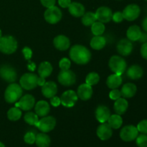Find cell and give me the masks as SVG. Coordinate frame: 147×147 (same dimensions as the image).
Instances as JSON below:
<instances>
[{
    "label": "cell",
    "instance_id": "39",
    "mask_svg": "<svg viewBox=\"0 0 147 147\" xmlns=\"http://www.w3.org/2000/svg\"><path fill=\"white\" fill-rule=\"evenodd\" d=\"M71 66V62L67 57H63L59 62V67L61 70H69Z\"/></svg>",
    "mask_w": 147,
    "mask_h": 147
},
{
    "label": "cell",
    "instance_id": "49",
    "mask_svg": "<svg viewBox=\"0 0 147 147\" xmlns=\"http://www.w3.org/2000/svg\"><path fill=\"white\" fill-rule=\"evenodd\" d=\"M27 67H28V70H30V71H34V70H35L36 68L35 63H33V62L32 61H29L28 65H27Z\"/></svg>",
    "mask_w": 147,
    "mask_h": 147
},
{
    "label": "cell",
    "instance_id": "30",
    "mask_svg": "<svg viewBox=\"0 0 147 147\" xmlns=\"http://www.w3.org/2000/svg\"><path fill=\"white\" fill-rule=\"evenodd\" d=\"M90 47L96 50H102L106 45V40L104 37L100 36H94L90 40Z\"/></svg>",
    "mask_w": 147,
    "mask_h": 147
},
{
    "label": "cell",
    "instance_id": "23",
    "mask_svg": "<svg viewBox=\"0 0 147 147\" xmlns=\"http://www.w3.org/2000/svg\"><path fill=\"white\" fill-rule=\"evenodd\" d=\"M137 92V87L134 83H127L124 84L121 90V96L124 98H131L136 95Z\"/></svg>",
    "mask_w": 147,
    "mask_h": 147
},
{
    "label": "cell",
    "instance_id": "34",
    "mask_svg": "<svg viewBox=\"0 0 147 147\" xmlns=\"http://www.w3.org/2000/svg\"><path fill=\"white\" fill-rule=\"evenodd\" d=\"M105 25L100 22H95L91 25V32L94 36H100L104 33Z\"/></svg>",
    "mask_w": 147,
    "mask_h": 147
},
{
    "label": "cell",
    "instance_id": "13",
    "mask_svg": "<svg viewBox=\"0 0 147 147\" xmlns=\"http://www.w3.org/2000/svg\"><path fill=\"white\" fill-rule=\"evenodd\" d=\"M35 105V98L30 94H27L20 98V100L15 103L16 107L20 108L21 110L28 111L32 110Z\"/></svg>",
    "mask_w": 147,
    "mask_h": 147
},
{
    "label": "cell",
    "instance_id": "51",
    "mask_svg": "<svg viewBox=\"0 0 147 147\" xmlns=\"http://www.w3.org/2000/svg\"><path fill=\"white\" fill-rule=\"evenodd\" d=\"M142 28L144 30V32H147V17H145L142 22Z\"/></svg>",
    "mask_w": 147,
    "mask_h": 147
},
{
    "label": "cell",
    "instance_id": "25",
    "mask_svg": "<svg viewBox=\"0 0 147 147\" xmlns=\"http://www.w3.org/2000/svg\"><path fill=\"white\" fill-rule=\"evenodd\" d=\"M129 108V103L124 98H121L117 99L113 104V109L116 114L123 115L127 111Z\"/></svg>",
    "mask_w": 147,
    "mask_h": 147
},
{
    "label": "cell",
    "instance_id": "29",
    "mask_svg": "<svg viewBox=\"0 0 147 147\" xmlns=\"http://www.w3.org/2000/svg\"><path fill=\"white\" fill-rule=\"evenodd\" d=\"M35 144L37 147H49L51 144V139L47 134L42 132L36 135Z\"/></svg>",
    "mask_w": 147,
    "mask_h": 147
},
{
    "label": "cell",
    "instance_id": "27",
    "mask_svg": "<svg viewBox=\"0 0 147 147\" xmlns=\"http://www.w3.org/2000/svg\"><path fill=\"white\" fill-rule=\"evenodd\" d=\"M122 82L123 80L121 76L113 73L108 77L106 80V85L110 89H116L122 84Z\"/></svg>",
    "mask_w": 147,
    "mask_h": 147
},
{
    "label": "cell",
    "instance_id": "5",
    "mask_svg": "<svg viewBox=\"0 0 147 147\" xmlns=\"http://www.w3.org/2000/svg\"><path fill=\"white\" fill-rule=\"evenodd\" d=\"M38 76L34 73H24L20 80V85L23 89L27 90H32L37 86Z\"/></svg>",
    "mask_w": 147,
    "mask_h": 147
},
{
    "label": "cell",
    "instance_id": "24",
    "mask_svg": "<svg viewBox=\"0 0 147 147\" xmlns=\"http://www.w3.org/2000/svg\"><path fill=\"white\" fill-rule=\"evenodd\" d=\"M68 10L70 14L75 17H80L85 14L86 9L85 7L81 3L71 2L70 6L68 7Z\"/></svg>",
    "mask_w": 147,
    "mask_h": 147
},
{
    "label": "cell",
    "instance_id": "50",
    "mask_svg": "<svg viewBox=\"0 0 147 147\" xmlns=\"http://www.w3.org/2000/svg\"><path fill=\"white\" fill-rule=\"evenodd\" d=\"M45 83V78L42 77H38V80H37V86H42Z\"/></svg>",
    "mask_w": 147,
    "mask_h": 147
},
{
    "label": "cell",
    "instance_id": "21",
    "mask_svg": "<svg viewBox=\"0 0 147 147\" xmlns=\"http://www.w3.org/2000/svg\"><path fill=\"white\" fill-rule=\"evenodd\" d=\"M34 111L39 117H45L47 116L50 111V106L48 102L45 100H39L34 105Z\"/></svg>",
    "mask_w": 147,
    "mask_h": 147
},
{
    "label": "cell",
    "instance_id": "35",
    "mask_svg": "<svg viewBox=\"0 0 147 147\" xmlns=\"http://www.w3.org/2000/svg\"><path fill=\"white\" fill-rule=\"evenodd\" d=\"M24 120L30 126H35L39 121V116L33 112H27L24 116Z\"/></svg>",
    "mask_w": 147,
    "mask_h": 147
},
{
    "label": "cell",
    "instance_id": "1",
    "mask_svg": "<svg viewBox=\"0 0 147 147\" xmlns=\"http://www.w3.org/2000/svg\"><path fill=\"white\" fill-rule=\"evenodd\" d=\"M69 56L70 59L78 65H86L91 59L90 50L82 45H75L70 48Z\"/></svg>",
    "mask_w": 147,
    "mask_h": 147
},
{
    "label": "cell",
    "instance_id": "32",
    "mask_svg": "<svg viewBox=\"0 0 147 147\" xmlns=\"http://www.w3.org/2000/svg\"><path fill=\"white\" fill-rule=\"evenodd\" d=\"M96 14L92 11H88L86 12L82 16V23L83 25L86 26V27H89L91 26L95 22H96Z\"/></svg>",
    "mask_w": 147,
    "mask_h": 147
},
{
    "label": "cell",
    "instance_id": "12",
    "mask_svg": "<svg viewBox=\"0 0 147 147\" xmlns=\"http://www.w3.org/2000/svg\"><path fill=\"white\" fill-rule=\"evenodd\" d=\"M78 99L77 93L73 90H66L60 96L61 104L66 108L73 107L78 101Z\"/></svg>",
    "mask_w": 147,
    "mask_h": 147
},
{
    "label": "cell",
    "instance_id": "19",
    "mask_svg": "<svg viewBox=\"0 0 147 147\" xmlns=\"http://www.w3.org/2000/svg\"><path fill=\"white\" fill-rule=\"evenodd\" d=\"M53 44L55 47L60 51H65L70 47V41L67 37L65 35L57 36L53 40Z\"/></svg>",
    "mask_w": 147,
    "mask_h": 147
},
{
    "label": "cell",
    "instance_id": "11",
    "mask_svg": "<svg viewBox=\"0 0 147 147\" xmlns=\"http://www.w3.org/2000/svg\"><path fill=\"white\" fill-rule=\"evenodd\" d=\"M123 17L129 22L134 21L141 14V9L139 5L136 4H131L126 6L122 11Z\"/></svg>",
    "mask_w": 147,
    "mask_h": 147
},
{
    "label": "cell",
    "instance_id": "10",
    "mask_svg": "<svg viewBox=\"0 0 147 147\" xmlns=\"http://www.w3.org/2000/svg\"><path fill=\"white\" fill-rule=\"evenodd\" d=\"M58 82L64 86H71L76 82V76L74 72L69 70H61L57 76Z\"/></svg>",
    "mask_w": 147,
    "mask_h": 147
},
{
    "label": "cell",
    "instance_id": "40",
    "mask_svg": "<svg viewBox=\"0 0 147 147\" xmlns=\"http://www.w3.org/2000/svg\"><path fill=\"white\" fill-rule=\"evenodd\" d=\"M136 128L141 134H147V119H144V120L141 121L137 124Z\"/></svg>",
    "mask_w": 147,
    "mask_h": 147
},
{
    "label": "cell",
    "instance_id": "22",
    "mask_svg": "<svg viewBox=\"0 0 147 147\" xmlns=\"http://www.w3.org/2000/svg\"><path fill=\"white\" fill-rule=\"evenodd\" d=\"M126 75L131 80H139L143 76L144 70L139 65H133L128 68Z\"/></svg>",
    "mask_w": 147,
    "mask_h": 147
},
{
    "label": "cell",
    "instance_id": "42",
    "mask_svg": "<svg viewBox=\"0 0 147 147\" xmlns=\"http://www.w3.org/2000/svg\"><path fill=\"white\" fill-rule=\"evenodd\" d=\"M112 20L116 23H120L123 22V20H124L123 13L121 11H116V12H115L114 14H113Z\"/></svg>",
    "mask_w": 147,
    "mask_h": 147
},
{
    "label": "cell",
    "instance_id": "9",
    "mask_svg": "<svg viewBox=\"0 0 147 147\" xmlns=\"http://www.w3.org/2000/svg\"><path fill=\"white\" fill-rule=\"evenodd\" d=\"M139 133L136 126L134 125H127L121 130L120 138L123 142H130L136 139Z\"/></svg>",
    "mask_w": 147,
    "mask_h": 147
},
{
    "label": "cell",
    "instance_id": "54",
    "mask_svg": "<svg viewBox=\"0 0 147 147\" xmlns=\"http://www.w3.org/2000/svg\"><path fill=\"white\" fill-rule=\"evenodd\" d=\"M145 1H147V0H145Z\"/></svg>",
    "mask_w": 147,
    "mask_h": 147
},
{
    "label": "cell",
    "instance_id": "16",
    "mask_svg": "<svg viewBox=\"0 0 147 147\" xmlns=\"http://www.w3.org/2000/svg\"><path fill=\"white\" fill-rule=\"evenodd\" d=\"M96 134L100 140L107 141L111 138L113 135V130L108 123H102L97 128Z\"/></svg>",
    "mask_w": 147,
    "mask_h": 147
},
{
    "label": "cell",
    "instance_id": "18",
    "mask_svg": "<svg viewBox=\"0 0 147 147\" xmlns=\"http://www.w3.org/2000/svg\"><path fill=\"white\" fill-rule=\"evenodd\" d=\"M95 115L98 121L100 122V123H106L110 117L111 111L107 106L104 105H100L96 109Z\"/></svg>",
    "mask_w": 147,
    "mask_h": 147
},
{
    "label": "cell",
    "instance_id": "33",
    "mask_svg": "<svg viewBox=\"0 0 147 147\" xmlns=\"http://www.w3.org/2000/svg\"><path fill=\"white\" fill-rule=\"evenodd\" d=\"M22 110L18 107H13L11 108L7 112V117L10 121H17L20 120V118L22 117Z\"/></svg>",
    "mask_w": 147,
    "mask_h": 147
},
{
    "label": "cell",
    "instance_id": "47",
    "mask_svg": "<svg viewBox=\"0 0 147 147\" xmlns=\"http://www.w3.org/2000/svg\"><path fill=\"white\" fill-rule=\"evenodd\" d=\"M58 4L62 8H68L71 4V0H58Z\"/></svg>",
    "mask_w": 147,
    "mask_h": 147
},
{
    "label": "cell",
    "instance_id": "15",
    "mask_svg": "<svg viewBox=\"0 0 147 147\" xmlns=\"http://www.w3.org/2000/svg\"><path fill=\"white\" fill-rule=\"evenodd\" d=\"M117 52L122 56H129L134 49L133 44L129 39H121L116 46Z\"/></svg>",
    "mask_w": 147,
    "mask_h": 147
},
{
    "label": "cell",
    "instance_id": "31",
    "mask_svg": "<svg viewBox=\"0 0 147 147\" xmlns=\"http://www.w3.org/2000/svg\"><path fill=\"white\" fill-rule=\"evenodd\" d=\"M108 123L112 128V129H119L123 124V119H122L121 115H111L108 120Z\"/></svg>",
    "mask_w": 147,
    "mask_h": 147
},
{
    "label": "cell",
    "instance_id": "36",
    "mask_svg": "<svg viewBox=\"0 0 147 147\" xmlns=\"http://www.w3.org/2000/svg\"><path fill=\"white\" fill-rule=\"evenodd\" d=\"M100 80V76L96 72H91L87 75L86 78V83L93 86L98 84Z\"/></svg>",
    "mask_w": 147,
    "mask_h": 147
},
{
    "label": "cell",
    "instance_id": "8",
    "mask_svg": "<svg viewBox=\"0 0 147 147\" xmlns=\"http://www.w3.org/2000/svg\"><path fill=\"white\" fill-rule=\"evenodd\" d=\"M0 77L6 82L12 83L17 78V73L14 67L9 65H3L0 67Z\"/></svg>",
    "mask_w": 147,
    "mask_h": 147
},
{
    "label": "cell",
    "instance_id": "2",
    "mask_svg": "<svg viewBox=\"0 0 147 147\" xmlns=\"http://www.w3.org/2000/svg\"><path fill=\"white\" fill-rule=\"evenodd\" d=\"M22 88L17 83H10L4 92V98L9 103H15L22 96Z\"/></svg>",
    "mask_w": 147,
    "mask_h": 147
},
{
    "label": "cell",
    "instance_id": "43",
    "mask_svg": "<svg viewBox=\"0 0 147 147\" xmlns=\"http://www.w3.org/2000/svg\"><path fill=\"white\" fill-rule=\"evenodd\" d=\"M22 53L25 60H30V59L32 58V50L30 47H24V48L22 49Z\"/></svg>",
    "mask_w": 147,
    "mask_h": 147
},
{
    "label": "cell",
    "instance_id": "41",
    "mask_svg": "<svg viewBox=\"0 0 147 147\" xmlns=\"http://www.w3.org/2000/svg\"><path fill=\"white\" fill-rule=\"evenodd\" d=\"M121 97V90H118L117 88L112 89L111 92L109 93V98L113 100H116L117 99L120 98Z\"/></svg>",
    "mask_w": 147,
    "mask_h": 147
},
{
    "label": "cell",
    "instance_id": "45",
    "mask_svg": "<svg viewBox=\"0 0 147 147\" xmlns=\"http://www.w3.org/2000/svg\"><path fill=\"white\" fill-rule=\"evenodd\" d=\"M50 104L54 107H57L61 104V101H60V98L57 97V96H53V97L50 98Z\"/></svg>",
    "mask_w": 147,
    "mask_h": 147
},
{
    "label": "cell",
    "instance_id": "28",
    "mask_svg": "<svg viewBox=\"0 0 147 147\" xmlns=\"http://www.w3.org/2000/svg\"><path fill=\"white\" fill-rule=\"evenodd\" d=\"M53 70V66L50 64V63L47 61L42 62L38 67L39 76H40V77L46 78L52 74Z\"/></svg>",
    "mask_w": 147,
    "mask_h": 147
},
{
    "label": "cell",
    "instance_id": "44",
    "mask_svg": "<svg viewBox=\"0 0 147 147\" xmlns=\"http://www.w3.org/2000/svg\"><path fill=\"white\" fill-rule=\"evenodd\" d=\"M40 2L42 4L43 7H46L47 9L55 6L56 0H40Z\"/></svg>",
    "mask_w": 147,
    "mask_h": 147
},
{
    "label": "cell",
    "instance_id": "17",
    "mask_svg": "<svg viewBox=\"0 0 147 147\" xmlns=\"http://www.w3.org/2000/svg\"><path fill=\"white\" fill-rule=\"evenodd\" d=\"M77 95L82 100H88L93 96V88L87 83H83L78 88Z\"/></svg>",
    "mask_w": 147,
    "mask_h": 147
},
{
    "label": "cell",
    "instance_id": "4",
    "mask_svg": "<svg viewBox=\"0 0 147 147\" xmlns=\"http://www.w3.org/2000/svg\"><path fill=\"white\" fill-rule=\"evenodd\" d=\"M109 66L113 73L121 76L126 70L127 64L123 57L119 55H113L110 58Z\"/></svg>",
    "mask_w": 147,
    "mask_h": 147
},
{
    "label": "cell",
    "instance_id": "46",
    "mask_svg": "<svg viewBox=\"0 0 147 147\" xmlns=\"http://www.w3.org/2000/svg\"><path fill=\"white\" fill-rule=\"evenodd\" d=\"M141 55L145 60H147V42L143 43L140 50Z\"/></svg>",
    "mask_w": 147,
    "mask_h": 147
},
{
    "label": "cell",
    "instance_id": "38",
    "mask_svg": "<svg viewBox=\"0 0 147 147\" xmlns=\"http://www.w3.org/2000/svg\"><path fill=\"white\" fill-rule=\"evenodd\" d=\"M36 134L32 131H28L24 136V141L27 144L32 145L35 143Z\"/></svg>",
    "mask_w": 147,
    "mask_h": 147
},
{
    "label": "cell",
    "instance_id": "48",
    "mask_svg": "<svg viewBox=\"0 0 147 147\" xmlns=\"http://www.w3.org/2000/svg\"><path fill=\"white\" fill-rule=\"evenodd\" d=\"M138 41H139L140 42L142 43L147 42V32H142Z\"/></svg>",
    "mask_w": 147,
    "mask_h": 147
},
{
    "label": "cell",
    "instance_id": "20",
    "mask_svg": "<svg viewBox=\"0 0 147 147\" xmlns=\"http://www.w3.org/2000/svg\"><path fill=\"white\" fill-rule=\"evenodd\" d=\"M57 93V86L55 82H45V83L42 86V93L45 98H50L56 96Z\"/></svg>",
    "mask_w": 147,
    "mask_h": 147
},
{
    "label": "cell",
    "instance_id": "14",
    "mask_svg": "<svg viewBox=\"0 0 147 147\" xmlns=\"http://www.w3.org/2000/svg\"><path fill=\"white\" fill-rule=\"evenodd\" d=\"M96 20L102 23H108L112 20L113 12L108 7H100L96 11Z\"/></svg>",
    "mask_w": 147,
    "mask_h": 147
},
{
    "label": "cell",
    "instance_id": "6",
    "mask_svg": "<svg viewBox=\"0 0 147 147\" xmlns=\"http://www.w3.org/2000/svg\"><path fill=\"white\" fill-rule=\"evenodd\" d=\"M63 17V13L60 8L56 6L47 8L44 13L45 20L49 24H55L61 20Z\"/></svg>",
    "mask_w": 147,
    "mask_h": 147
},
{
    "label": "cell",
    "instance_id": "53",
    "mask_svg": "<svg viewBox=\"0 0 147 147\" xmlns=\"http://www.w3.org/2000/svg\"><path fill=\"white\" fill-rule=\"evenodd\" d=\"M1 34H2V33H1V30H0V38H1V37H2V36H1Z\"/></svg>",
    "mask_w": 147,
    "mask_h": 147
},
{
    "label": "cell",
    "instance_id": "7",
    "mask_svg": "<svg viewBox=\"0 0 147 147\" xmlns=\"http://www.w3.org/2000/svg\"><path fill=\"white\" fill-rule=\"evenodd\" d=\"M56 126L55 118L52 116H45L40 120L36 125V127L43 133H48L53 131Z\"/></svg>",
    "mask_w": 147,
    "mask_h": 147
},
{
    "label": "cell",
    "instance_id": "3",
    "mask_svg": "<svg viewBox=\"0 0 147 147\" xmlns=\"http://www.w3.org/2000/svg\"><path fill=\"white\" fill-rule=\"evenodd\" d=\"M18 43L15 37L11 35H6L0 38V52L7 55L14 53L17 50Z\"/></svg>",
    "mask_w": 147,
    "mask_h": 147
},
{
    "label": "cell",
    "instance_id": "26",
    "mask_svg": "<svg viewBox=\"0 0 147 147\" xmlns=\"http://www.w3.org/2000/svg\"><path fill=\"white\" fill-rule=\"evenodd\" d=\"M142 33V32L140 27L134 24L129 27L126 31V36H127V39H129V40L131 42H135L139 40Z\"/></svg>",
    "mask_w": 147,
    "mask_h": 147
},
{
    "label": "cell",
    "instance_id": "52",
    "mask_svg": "<svg viewBox=\"0 0 147 147\" xmlns=\"http://www.w3.org/2000/svg\"><path fill=\"white\" fill-rule=\"evenodd\" d=\"M0 147H6V146H5V145L2 143V142H0Z\"/></svg>",
    "mask_w": 147,
    "mask_h": 147
},
{
    "label": "cell",
    "instance_id": "37",
    "mask_svg": "<svg viewBox=\"0 0 147 147\" xmlns=\"http://www.w3.org/2000/svg\"><path fill=\"white\" fill-rule=\"evenodd\" d=\"M135 140L138 147H147V134H142L138 135Z\"/></svg>",
    "mask_w": 147,
    "mask_h": 147
}]
</instances>
